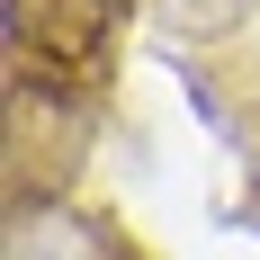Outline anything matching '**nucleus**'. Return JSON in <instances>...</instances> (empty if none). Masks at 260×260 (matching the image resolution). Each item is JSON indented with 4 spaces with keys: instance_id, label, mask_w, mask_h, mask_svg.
Masks as SVG:
<instances>
[{
    "instance_id": "1",
    "label": "nucleus",
    "mask_w": 260,
    "mask_h": 260,
    "mask_svg": "<svg viewBox=\"0 0 260 260\" xmlns=\"http://www.w3.org/2000/svg\"><path fill=\"white\" fill-rule=\"evenodd\" d=\"M135 27H144V0H9V81L108 99Z\"/></svg>"
},
{
    "instance_id": "4",
    "label": "nucleus",
    "mask_w": 260,
    "mask_h": 260,
    "mask_svg": "<svg viewBox=\"0 0 260 260\" xmlns=\"http://www.w3.org/2000/svg\"><path fill=\"white\" fill-rule=\"evenodd\" d=\"M153 45H242L260 27V0H144Z\"/></svg>"
},
{
    "instance_id": "2",
    "label": "nucleus",
    "mask_w": 260,
    "mask_h": 260,
    "mask_svg": "<svg viewBox=\"0 0 260 260\" xmlns=\"http://www.w3.org/2000/svg\"><path fill=\"white\" fill-rule=\"evenodd\" d=\"M161 63L188 90L198 126L234 153V171H242L234 215H242V234H260V54L251 45H161Z\"/></svg>"
},
{
    "instance_id": "3",
    "label": "nucleus",
    "mask_w": 260,
    "mask_h": 260,
    "mask_svg": "<svg viewBox=\"0 0 260 260\" xmlns=\"http://www.w3.org/2000/svg\"><path fill=\"white\" fill-rule=\"evenodd\" d=\"M0 260H153V251L126 234L117 207L81 198V188H18Z\"/></svg>"
}]
</instances>
